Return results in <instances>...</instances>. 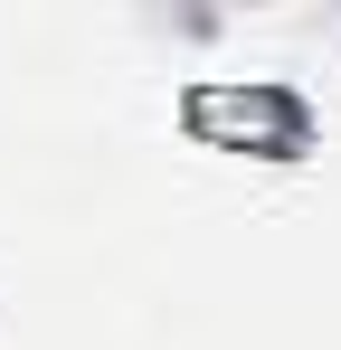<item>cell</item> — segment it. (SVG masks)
<instances>
[{
    "instance_id": "1",
    "label": "cell",
    "mask_w": 341,
    "mask_h": 350,
    "mask_svg": "<svg viewBox=\"0 0 341 350\" xmlns=\"http://www.w3.org/2000/svg\"><path fill=\"white\" fill-rule=\"evenodd\" d=\"M180 123L209 133V142H275V152H294L313 133V105L284 76H190L180 85Z\"/></svg>"
}]
</instances>
